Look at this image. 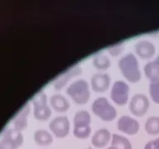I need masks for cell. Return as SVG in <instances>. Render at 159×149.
<instances>
[{"label":"cell","instance_id":"1","mask_svg":"<svg viewBox=\"0 0 159 149\" xmlns=\"http://www.w3.org/2000/svg\"><path fill=\"white\" fill-rule=\"evenodd\" d=\"M119 69L122 75L130 83H138L142 77L139 61L136 56L129 52L119 60Z\"/></svg>","mask_w":159,"mask_h":149},{"label":"cell","instance_id":"2","mask_svg":"<svg viewBox=\"0 0 159 149\" xmlns=\"http://www.w3.org/2000/svg\"><path fill=\"white\" fill-rule=\"evenodd\" d=\"M66 93L77 104H85L90 99L89 84L86 79H75L66 88Z\"/></svg>","mask_w":159,"mask_h":149},{"label":"cell","instance_id":"3","mask_svg":"<svg viewBox=\"0 0 159 149\" xmlns=\"http://www.w3.org/2000/svg\"><path fill=\"white\" fill-rule=\"evenodd\" d=\"M91 116L87 110L80 109L75 112L73 118V134L78 139H87L91 133Z\"/></svg>","mask_w":159,"mask_h":149},{"label":"cell","instance_id":"4","mask_svg":"<svg viewBox=\"0 0 159 149\" xmlns=\"http://www.w3.org/2000/svg\"><path fill=\"white\" fill-rule=\"evenodd\" d=\"M92 112L104 122L114 121L117 117V110L109 103L106 97H98L91 105Z\"/></svg>","mask_w":159,"mask_h":149},{"label":"cell","instance_id":"5","mask_svg":"<svg viewBox=\"0 0 159 149\" xmlns=\"http://www.w3.org/2000/svg\"><path fill=\"white\" fill-rule=\"evenodd\" d=\"M48 99L44 91H39L32 97L33 115L38 121H46L52 115V109L47 104Z\"/></svg>","mask_w":159,"mask_h":149},{"label":"cell","instance_id":"6","mask_svg":"<svg viewBox=\"0 0 159 149\" xmlns=\"http://www.w3.org/2000/svg\"><path fill=\"white\" fill-rule=\"evenodd\" d=\"M129 84L124 80H116L112 85L110 98L114 104L119 106H124L128 103L129 98Z\"/></svg>","mask_w":159,"mask_h":149},{"label":"cell","instance_id":"7","mask_svg":"<svg viewBox=\"0 0 159 149\" xmlns=\"http://www.w3.org/2000/svg\"><path fill=\"white\" fill-rule=\"evenodd\" d=\"M150 107L148 98L144 94L137 93L132 96L129 104V109L136 117H142L147 114Z\"/></svg>","mask_w":159,"mask_h":149},{"label":"cell","instance_id":"8","mask_svg":"<svg viewBox=\"0 0 159 149\" xmlns=\"http://www.w3.org/2000/svg\"><path fill=\"white\" fill-rule=\"evenodd\" d=\"M49 129L52 133L58 138H63L69 134L70 124L68 117L60 115L53 118L49 123Z\"/></svg>","mask_w":159,"mask_h":149},{"label":"cell","instance_id":"9","mask_svg":"<svg viewBox=\"0 0 159 149\" xmlns=\"http://www.w3.org/2000/svg\"><path fill=\"white\" fill-rule=\"evenodd\" d=\"M117 128L119 131L128 135H135L139 133L140 124L136 119L129 115H123L118 119Z\"/></svg>","mask_w":159,"mask_h":149},{"label":"cell","instance_id":"10","mask_svg":"<svg viewBox=\"0 0 159 149\" xmlns=\"http://www.w3.org/2000/svg\"><path fill=\"white\" fill-rule=\"evenodd\" d=\"M82 73V68L79 65H75L72 67L66 70V71L62 72L57 79H55L53 83L54 89L57 90H61L64 86L66 85V84L70 80L71 78L75 76H78Z\"/></svg>","mask_w":159,"mask_h":149},{"label":"cell","instance_id":"11","mask_svg":"<svg viewBox=\"0 0 159 149\" xmlns=\"http://www.w3.org/2000/svg\"><path fill=\"white\" fill-rule=\"evenodd\" d=\"M134 52L140 58L143 60H149L156 54L155 45L148 40H140L134 46Z\"/></svg>","mask_w":159,"mask_h":149},{"label":"cell","instance_id":"12","mask_svg":"<svg viewBox=\"0 0 159 149\" xmlns=\"http://www.w3.org/2000/svg\"><path fill=\"white\" fill-rule=\"evenodd\" d=\"M111 77L107 73H95L90 79V85L95 93H104L109 88Z\"/></svg>","mask_w":159,"mask_h":149},{"label":"cell","instance_id":"13","mask_svg":"<svg viewBox=\"0 0 159 149\" xmlns=\"http://www.w3.org/2000/svg\"><path fill=\"white\" fill-rule=\"evenodd\" d=\"M50 105L57 113H66L70 108V104L68 99L63 94L58 93L51 96Z\"/></svg>","mask_w":159,"mask_h":149},{"label":"cell","instance_id":"14","mask_svg":"<svg viewBox=\"0 0 159 149\" xmlns=\"http://www.w3.org/2000/svg\"><path fill=\"white\" fill-rule=\"evenodd\" d=\"M112 136L107 129H98L91 138L92 145L97 148H103L109 144Z\"/></svg>","mask_w":159,"mask_h":149},{"label":"cell","instance_id":"15","mask_svg":"<svg viewBox=\"0 0 159 149\" xmlns=\"http://www.w3.org/2000/svg\"><path fill=\"white\" fill-rule=\"evenodd\" d=\"M30 109L28 104H26L17 114L15 115V117L12 119V124H13V129H17L18 131H22L25 129L27 126V116L30 113Z\"/></svg>","mask_w":159,"mask_h":149},{"label":"cell","instance_id":"16","mask_svg":"<svg viewBox=\"0 0 159 149\" xmlns=\"http://www.w3.org/2000/svg\"><path fill=\"white\" fill-rule=\"evenodd\" d=\"M34 141L37 145L41 147L49 146L53 142V136L49 131L46 129H38L36 130L33 135Z\"/></svg>","mask_w":159,"mask_h":149},{"label":"cell","instance_id":"17","mask_svg":"<svg viewBox=\"0 0 159 149\" xmlns=\"http://www.w3.org/2000/svg\"><path fill=\"white\" fill-rule=\"evenodd\" d=\"M144 74L150 81L159 79V62L157 60L150 61L144 65Z\"/></svg>","mask_w":159,"mask_h":149},{"label":"cell","instance_id":"18","mask_svg":"<svg viewBox=\"0 0 159 149\" xmlns=\"http://www.w3.org/2000/svg\"><path fill=\"white\" fill-rule=\"evenodd\" d=\"M111 149H133L131 142L126 137L114 133L111 138Z\"/></svg>","mask_w":159,"mask_h":149},{"label":"cell","instance_id":"19","mask_svg":"<svg viewBox=\"0 0 159 149\" xmlns=\"http://www.w3.org/2000/svg\"><path fill=\"white\" fill-rule=\"evenodd\" d=\"M92 62L94 68L99 70H108L111 65V61L109 57L104 53H97L94 55Z\"/></svg>","mask_w":159,"mask_h":149},{"label":"cell","instance_id":"20","mask_svg":"<svg viewBox=\"0 0 159 149\" xmlns=\"http://www.w3.org/2000/svg\"><path fill=\"white\" fill-rule=\"evenodd\" d=\"M3 138L9 140L14 143L17 147H19L23 143V136L21 132L15 129H8L3 133Z\"/></svg>","mask_w":159,"mask_h":149},{"label":"cell","instance_id":"21","mask_svg":"<svg viewBox=\"0 0 159 149\" xmlns=\"http://www.w3.org/2000/svg\"><path fill=\"white\" fill-rule=\"evenodd\" d=\"M145 131L149 135H157L159 134V117L151 116L148 118L145 122Z\"/></svg>","mask_w":159,"mask_h":149},{"label":"cell","instance_id":"22","mask_svg":"<svg viewBox=\"0 0 159 149\" xmlns=\"http://www.w3.org/2000/svg\"><path fill=\"white\" fill-rule=\"evenodd\" d=\"M148 91L151 99L157 104H159V79L150 81Z\"/></svg>","mask_w":159,"mask_h":149},{"label":"cell","instance_id":"23","mask_svg":"<svg viewBox=\"0 0 159 149\" xmlns=\"http://www.w3.org/2000/svg\"><path fill=\"white\" fill-rule=\"evenodd\" d=\"M107 51L113 56H117L122 54L124 51V42H118L116 44L112 45L107 48Z\"/></svg>","mask_w":159,"mask_h":149},{"label":"cell","instance_id":"24","mask_svg":"<svg viewBox=\"0 0 159 149\" xmlns=\"http://www.w3.org/2000/svg\"><path fill=\"white\" fill-rule=\"evenodd\" d=\"M17 147L12 142L6 138H2L0 141V149H17Z\"/></svg>","mask_w":159,"mask_h":149},{"label":"cell","instance_id":"25","mask_svg":"<svg viewBox=\"0 0 159 149\" xmlns=\"http://www.w3.org/2000/svg\"><path fill=\"white\" fill-rule=\"evenodd\" d=\"M144 149H159V138L147 142Z\"/></svg>","mask_w":159,"mask_h":149},{"label":"cell","instance_id":"26","mask_svg":"<svg viewBox=\"0 0 159 149\" xmlns=\"http://www.w3.org/2000/svg\"><path fill=\"white\" fill-rule=\"evenodd\" d=\"M156 60H157V61H158V62H159V55H158V56H157Z\"/></svg>","mask_w":159,"mask_h":149},{"label":"cell","instance_id":"27","mask_svg":"<svg viewBox=\"0 0 159 149\" xmlns=\"http://www.w3.org/2000/svg\"><path fill=\"white\" fill-rule=\"evenodd\" d=\"M107 149H111V147H108V148Z\"/></svg>","mask_w":159,"mask_h":149},{"label":"cell","instance_id":"28","mask_svg":"<svg viewBox=\"0 0 159 149\" xmlns=\"http://www.w3.org/2000/svg\"><path fill=\"white\" fill-rule=\"evenodd\" d=\"M86 149H93V148H90V147H89V148H86Z\"/></svg>","mask_w":159,"mask_h":149}]
</instances>
